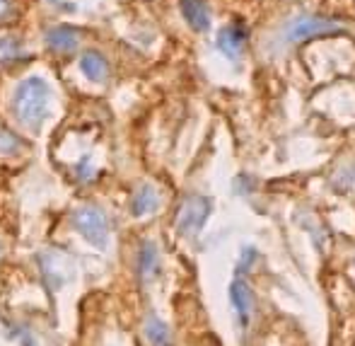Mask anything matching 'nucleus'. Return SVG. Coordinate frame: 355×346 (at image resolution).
<instances>
[{"instance_id":"f257e3e1","label":"nucleus","mask_w":355,"mask_h":346,"mask_svg":"<svg viewBox=\"0 0 355 346\" xmlns=\"http://www.w3.org/2000/svg\"><path fill=\"white\" fill-rule=\"evenodd\" d=\"M46 102H49V88L42 78L32 75L17 88L15 94V112H17L19 122L27 126L37 129L46 117Z\"/></svg>"},{"instance_id":"f03ea898","label":"nucleus","mask_w":355,"mask_h":346,"mask_svg":"<svg viewBox=\"0 0 355 346\" xmlns=\"http://www.w3.org/2000/svg\"><path fill=\"white\" fill-rule=\"evenodd\" d=\"M73 225L89 245L94 247H107L109 242V218L104 211L94 206H83L73 213Z\"/></svg>"},{"instance_id":"7ed1b4c3","label":"nucleus","mask_w":355,"mask_h":346,"mask_svg":"<svg viewBox=\"0 0 355 346\" xmlns=\"http://www.w3.org/2000/svg\"><path fill=\"white\" fill-rule=\"evenodd\" d=\"M211 213V201L203 197H189L182 201L177 211V230L179 235H196L206 225V218Z\"/></svg>"},{"instance_id":"20e7f679","label":"nucleus","mask_w":355,"mask_h":346,"mask_svg":"<svg viewBox=\"0 0 355 346\" xmlns=\"http://www.w3.org/2000/svg\"><path fill=\"white\" fill-rule=\"evenodd\" d=\"M230 303H232V308H234L239 327L244 329L254 318V290L244 279L237 277L232 281V286H230Z\"/></svg>"},{"instance_id":"39448f33","label":"nucleus","mask_w":355,"mask_h":346,"mask_svg":"<svg viewBox=\"0 0 355 346\" xmlns=\"http://www.w3.org/2000/svg\"><path fill=\"white\" fill-rule=\"evenodd\" d=\"M39 264H42L44 279H46V283L51 290H58L63 283H66V279H68L66 272H71V264H68V259L63 257L61 252L46 249V252L39 254Z\"/></svg>"},{"instance_id":"423d86ee","label":"nucleus","mask_w":355,"mask_h":346,"mask_svg":"<svg viewBox=\"0 0 355 346\" xmlns=\"http://www.w3.org/2000/svg\"><path fill=\"white\" fill-rule=\"evenodd\" d=\"M136 272H138V277H141L143 283L157 279V274H159V249H157V245L150 242V240H145V242H141V247H138Z\"/></svg>"},{"instance_id":"0eeeda50","label":"nucleus","mask_w":355,"mask_h":346,"mask_svg":"<svg viewBox=\"0 0 355 346\" xmlns=\"http://www.w3.org/2000/svg\"><path fill=\"white\" fill-rule=\"evenodd\" d=\"M334 24L324 22V19H309V17H302V19H295L293 27L288 29V39L290 42H300L304 37H312V34H322V32H334Z\"/></svg>"},{"instance_id":"6e6552de","label":"nucleus","mask_w":355,"mask_h":346,"mask_svg":"<svg viewBox=\"0 0 355 346\" xmlns=\"http://www.w3.org/2000/svg\"><path fill=\"white\" fill-rule=\"evenodd\" d=\"M182 13L189 19V24L198 32H206L208 24H211V13H208L206 0H182Z\"/></svg>"},{"instance_id":"1a4fd4ad","label":"nucleus","mask_w":355,"mask_h":346,"mask_svg":"<svg viewBox=\"0 0 355 346\" xmlns=\"http://www.w3.org/2000/svg\"><path fill=\"white\" fill-rule=\"evenodd\" d=\"M159 206V194L155 187H150V184H143V187L136 189V194H133V201H131V211L133 215H150L153 211H157Z\"/></svg>"},{"instance_id":"9d476101","label":"nucleus","mask_w":355,"mask_h":346,"mask_svg":"<svg viewBox=\"0 0 355 346\" xmlns=\"http://www.w3.org/2000/svg\"><path fill=\"white\" fill-rule=\"evenodd\" d=\"M145 339L150 346H172V332L157 315H148L145 320Z\"/></svg>"},{"instance_id":"9b49d317","label":"nucleus","mask_w":355,"mask_h":346,"mask_svg":"<svg viewBox=\"0 0 355 346\" xmlns=\"http://www.w3.org/2000/svg\"><path fill=\"white\" fill-rule=\"evenodd\" d=\"M46 42H49V47L51 49H56V51H63V53H71L75 47H78V32L71 27H56V29H51L49 32V37H46Z\"/></svg>"},{"instance_id":"f8f14e48","label":"nucleus","mask_w":355,"mask_h":346,"mask_svg":"<svg viewBox=\"0 0 355 346\" xmlns=\"http://www.w3.org/2000/svg\"><path fill=\"white\" fill-rule=\"evenodd\" d=\"M80 68H83V73L87 75L89 80H94V83H102V80H107V75H109L107 61H104L97 51L85 53L83 61H80Z\"/></svg>"},{"instance_id":"ddd939ff","label":"nucleus","mask_w":355,"mask_h":346,"mask_svg":"<svg viewBox=\"0 0 355 346\" xmlns=\"http://www.w3.org/2000/svg\"><path fill=\"white\" fill-rule=\"evenodd\" d=\"M242 44H244V32L237 24H232V27H227L220 34V49H223L225 53H230V56H237V53L242 51Z\"/></svg>"},{"instance_id":"4468645a","label":"nucleus","mask_w":355,"mask_h":346,"mask_svg":"<svg viewBox=\"0 0 355 346\" xmlns=\"http://www.w3.org/2000/svg\"><path fill=\"white\" fill-rule=\"evenodd\" d=\"M15 58H19V47L12 39H0V66L12 63Z\"/></svg>"},{"instance_id":"2eb2a0df","label":"nucleus","mask_w":355,"mask_h":346,"mask_svg":"<svg viewBox=\"0 0 355 346\" xmlns=\"http://www.w3.org/2000/svg\"><path fill=\"white\" fill-rule=\"evenodd\" d=\"M10 334H12L15 339H19L22 346H39L37 339L32 337V332H29V329H24V327H12V329H10Z\"/></svg>"},{"instance_id":"dca6fc26","label":"nucleus","mask_w":355,"mask_h":346,"mask_svg":"<svg viewBox=\"0 0 355 346\" xmlns=\"http://www.w3.org/2000/svg\"><path fill=\"white\" fill-rule=\"evenodd\" d=\"M8 8H10V0H0V17L8 13Z\"/></svg>"}]
</instances>
